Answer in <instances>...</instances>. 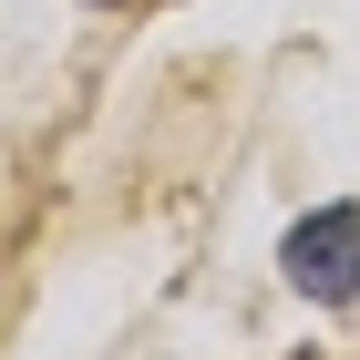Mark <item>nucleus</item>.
<instances>
[{
    "instance_id": "obj_1",
    "label": "nucleus",
    "mask_w": 360,
    "mask_h": 360,
    "mask_svg": "<svg viewBox=\"0 0 360 360\" xmlns=\"http://www.w3.org/2000/svg\"><path fill=\"white\" fill-rule=\"evenodd\" d=\"M278 257H288V278H299L319 309L360 299V206H319V217H299Z\"/></svg>"
},
{
    "instance_id": "obj_2",
    "label": "nucleus",
    "mask_w": 360,
    "mask_h": 360,
    "mask_svg": "<svg viewBox=\"0 0 360 360\" xmlns=\"http://www.w3.org/2000/svg\"><path fill=\"white\" fill-rule=\"evenodd\" d=\"M103 11H124V0H103Z\"/></svg>"
}]
</instances>
